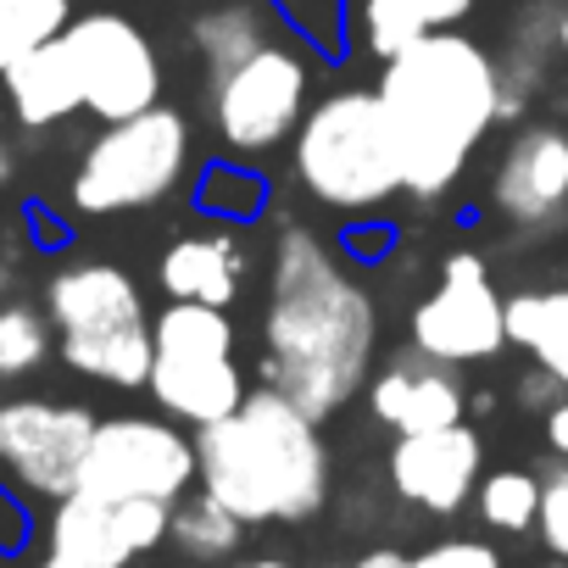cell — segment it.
<instances>
[{
  "label": "cell",
  "instance_id": "cell-1",
  "mask_svg": "<svg viewBox=\"0 0 568 568\" xmlns=\"http://www.w3.org/2000/svg\"><path fill=\"white\" fill-rule=\"evenodd\" d=\"M374 341L379 313L363 278L318 229L291 223L267 262L262 385H273L324 424L368 385Z\"/></svg>",
  "mask_w": 568,
  "mask_h": 568
},
{
  "label": "cell",
  "instance_id": "cell-2",
  "mask_svg": "<svg viewBox=\"0 0 568 568\" xmlns=\"http://www.w3.org/2000/svg\"><path fill=\"white\" fill-rule=\"evenodd\" d=\"M374 90L402 145V190L418 201L446 195L501 123V62L457 29L390 57Z\"/></svg>",
  "mask_w": 568,
  "mask_h": 568
},
{
  "label": "cell",
  "instance_id": "cell-3",
  "mask_svg": "<svg viewBox=\"0 0 568 568\" xmlns=\"http://www.w3.org/2000/svg\"><path fill=\"white\" fill-rule=\"evenodd\" d=\"M201 490L245 524H307L329 501V446L318 418L256 385L229 418L195 429Z\"/></svg>",
  "mask_w": 568,
  "mask_h": 568
},
{
  "label": "cell",
  "instance_id": "cell-4",
  "mask_svg": "<svg viewBox=\"0 0 568 568\" xmlns=\"http://www.w3.org/2000/svg\"><path fill=\"white\" fill-rule=\"evenodd\" d=\"M45 313L57 324V357L112 390H145L156 335L140 284L118 262H68L45 278Z\"/></svg>",
  "mask_w": 568,
  "mask_h": 568
},
{
  "label": "cell",
  "instance_id": "cell-5",
  "mask_svg": "<svg viewBox=\"0 0 568 568\" xmlns=\"http://www.w3.org/2000/svg\"><path fill=\"white\" fill-rule=\"evenodd\" d=\"M296 179L329 212H374L402 190V145L379 90H335L307 106L296 140Z\"/></svg>",
  "mask_w": 568,
  "mask_h": 568
},
{
  "label": "cell",
  "instance_id": "cell-6",
  "mask_svg": "<svg viewBox=\"0 0 568 568\" xmlns=\"http://www.w3.org/2000/svg\"><path fill=\"white\" fill-rule=\"evenodd\" d=\"M190 156H195L190 118L173 106H151L140 118L106 123L84 145L73 184H68V201L84 217H118V212L156 206L184 184Z\"/></svg>",
  "mask_w": 568,
  "mask_h": 568
},
{
  "label": "cell",
  "instance_id": "cell-7",
  "mask_svg": "<svg viewBox=\"0 0 568 568\" xmlns=\"http://www.w3.org/2000/svg\"><path fill=\"white\" fill-rule=\"evenodd\" d=\"M195 479H201L195 435H184L179 418H145V413L101 418L95 440L84 452V468H79V490H90L101 501L179 507Z\"/></svg>",
  "mask_w": 568,
  "mask_h": 568
},
{
  "label": "cell",
  "instance_id": "cell-8",
  "mask_svg": "<svg viewBox=\"0 0 568 568\" xmlns=\"http://www.w3.org/2000/svg\"><path fill=\"white\" fill-rule=\"evenodd\" d=\"M307 84H313L307 57L284 40H267L234 73L212 79L206 101H212V129H217L223 151L267 156L284 140H296V129L307 118Z\"/></svg>",
  "mask_w": 568,
  "mask_h": 568
},
{
  "label": "cell",
  "instance_id": "cell-9",
  "mask_svg": "<svg viewBox=\"0 0 568 568\" xmlns=\"http://www.w3.org/2000/svg\"><path fill=\"white\" fill-rule=\"evenodd\" d=\"M95 413L51 396H7L0 402V479L18 496L62 501L79 490L84 452L95 440Z\"/></svg>",
  "mask_w": 568,
  "mask_h": 568
},
{
  "label": "cell",
  "instance_id": "cell-10",
  "mask_svg": "<svg viewBox=\"0 0 568 568\" xmlns=\"http://www.w3.org/2000/svg\"><path fill=\"white\" fill-rule=\"evenodd\" d=\"M62 45L73 51L84 112L95 123H123L151 106H162V57L151 34L123 12H84L62 29Z\"/></svg>",
  "mask_w": 568,
  "mask_h": 568
},
{
  "label": "cell",
  "instance_id": "cell-11",
  "mask_svg": "<svg viewBox=\"0 0 568 568\" xmlns=\"http://www.w3.org/2000/svg\"><path fill=\"white\" fill-rule=\"evenodd\" d=\"M507 302L496 291V278L474 251H457L440 262V284L413 307V346L435 363L468 368L490 363L507 346Z\"/></svg>",
  "mask_w": 568,
  "mask_h": 568
},
{
  "label": "cell",
  "instance_id": "cell-12",
  "mask_svg": "<svg viewBox=\"0 0 568 568\" xmlns=\"http://www.w3.org/2000/svg\"><path fill=\"white\" fill-rule=\"evenodd\" d=\"M168 501H101L90 490H73L51 501L45 551L34 568H129L168 540Z\"/></svg>",
  "mask_w": 568,
  "mask_h": 568
},
{
  "label": "cell",
  "instance_id": "cell-13",
  "mask_svg": "<svg viewBox=\"0 0 568 568\" xmlns=\"http://www.w3.org/2000/svg\"><path fill=\"white\" fill-rule=\"evenodd\" d=\"M385 468H390V490L402 501H413L418 513L452 518L479 490L485 440L468 429V418L463 424H446V429H424V435H396Z\"/></svg>",
  "mask_w": 568,
  "mask_h": 568
},
{
  "label": "cell",
  "instance_id": "cell-14",
  "mask_svg": "<svg viewBox=\"0 0 568 568\" xmlns=\"http://www.w3.org/2000/svg\"><path fill=\"white\" fill-rule=\"evenodd\" d=\"M490 201L518 229L557 223L568 212V134L551 123H524L496 162Z\"/></svg>",
  "mask_w": 568,
  "mask_h": 568
},
{
  "label": "cell",
  "instance_id": "cell-15",
  "mask_svg": "<svg viewBox=\"0 0 568 568\" xmlns=\"http://www.w3.org/2000/svg\"><path fill=\"white\" fill-rule=\"evenodd\" d=\"M368 413L390 435H424V429L463 424L468 418V390H463L452 363H435L413 346L368 379Z\"/></svg>",
  "mask_w": 568,
  "mask_h": 568
},
{
  "label": "cell",
  "instance_id": "cell-16",
  "mask_svg": "<svg viewBox=\"0 0 568 568\" xmlns=\"http://www.w3.org/2000/svg\"><path fill=\"white\" fill-rule=\"evenodd\" d=\"M145 390L168 418H179L190 429H206V424L229 418L251 396L245 368H240L234 352H156Z\"/></svg>",
  "mask_w": 568,
  "mask_h": 568
},
{
  "label": "cell",
  "instance_id": "cell-17",
  "mask_svg": "<svg viewBox=\"0 0 568 568\" xmlns=\"http://www.w3.org/2000/svg\"><path fill=\"white\" fill-rule=\"evenodd\" d=\"M245 267H251V251L240 245V234L223 223V229H206V234H179L162 262H156V278L168 302H206V307H234L240 284H245Z\"/></svg>",
  "mask_w": 568,
  "mask_h": 568
},
{
  "label": "cell",
  "instance_id": "cell-18",
  "mask_svg": "<svg viewBox=\"0 0 568 568\" xmlns=\"http://www.w3.org/2000/svg\"><path fill=\"white\" fill-rule=\"evenodd\" d=\"M0 90H7V106L29 134L57 129L73 112H84V84H79V68H73V51L62 45V34L34 45L29 57H18L0 73Z\"/></svg>",
  "mask_w": 568,
  "mask_h": 568
},
{
  "label": "cell",
  "instance_id": "cell-19",
  "mask_svg": "<svg viewBox=\"0 0 568 568\" xmlns=\"http://www.w3.org/2000/svg\"><path fill=\"white\" fill-rule=\"evenodd\" d=\"M273 7L267 0H217V7H206L195 23H190V45H195V62L212 79L234 73L245 57H256L267 40H273Z\"/></svg>",
  "mask_w": 568,
  "mask_h": 568
},
{
  "label": "cell",
  "instance_id": "cell-20",
  "mask_svg": "<svg viewBox=\"0 0 568 568\" xmlns=\"http://www.w3.org/2000/svg\"><path fill=\"white\" fill-rule=\"evenodd\" d=\"M474 7L479 0H363L357 23H363V45L379 62H390V57L413 51L418 40L457 29Z\"/></svg>",
  "mask_w": 568,
  "mask_h": 568
},
{
  "label": "cell",
  "instance_id": "cell-21",
  "mask_svg": "<svg viewBox=\"0 0 568 568\" xmlns=\"http://www.w3.org/2000/svg\"><path fill=\"white\" fill-rule=\"evenodd\" d=\"M507 335L513 346H524L540 368H551L568 385V284L507 296Z\"/></svg>",
  "mask_w": 568,
  "mask_h": 568
},
{
  "label": "cell",
  "instance_id": "cell-22",
  "mask_svg": "<svg viewBox=\"0 0 568 568\" xmlns=\"http://www.w3.org/2000/svg\"><path fill=\"white\" fill-rule=\"evenodd\" d=\"M245 529H251V524L234 518L217 496L195 490V496H184V501L173 507L168 540H173L184 557H195V562H229V557L240 551V535H245Z\"/></svg>",
  "mask_w": 568,
  "mask_h": 568
},
{
  "label": "cell",
  "instance_id": "cell-23",
  "mask_svg": "<svg viewBox=\"0 0 568 568\" xmlns=\"http://www.w3.org/2000/svg\"><path fill=\"white\" fill-rule=\"evenodd\" d=\"M57 357V324L45 307L7 296L0 302V385H18Z\"/></svg>",
  "mask_w": 568,
  "mask_h": 568
},
{
  "label": "cell",
  "instance_id": "cell-24",
  "mask_svg": "<svg viewBox=\"0 0 568 568\" xmlns=\"http://www.w3.org/2000/svg\"><path fill=\"white\" fill-rule=\"evenodd\" d=\"M195 206L206 217L229 223V229H245L267 206V179L251 173V168H240V162H206V173L195 184Z\"/></svg>",
  "mask_w": 568,
  "mask_h": 568
},
{
  "label": "cell",
  "instance_id": "cell-25",
  "mask_svg": "<svg viewBox=\"0 0 568 568\" xmlns=\"http://www.w3.org/2000/svg\"><path fill=\"white\" fill-rule=\"evenodd\" d=\"M474 513L485 518V529L496 535H529L540 518V479L524 468H496L479 479L474 490Z\"/></svg>",
  "mask_w": 568,
  "mask_h": 568
},
{
  "label": "cell",
  "instance_id": "cell-26",
  "mask_svg": "<svg viewBox=\"0 0 568 568\" xmlns=\"http://www.w3.org/2000/svg\"><path fill=\"white\" fill-rule=\"evenodd\" d=\"M73 23V0H0V73Z\"/></svg>",
  "mask_w": 568,
  "mask_h": 568
},
{
  "label": "cell",
  "instance_id": "cell-27",
  "mask_svg": "<svg viewBox=\"0 0 568 568\" xmlns=\"http://www.w3.org/2000/svg\"><path fill=\"white\" fill-rule=\"evenodd\" d=\"M267 7L291 23L296 34H307V40H318V45H341L346 0H267Z\"/></svg>",
  "mask_w": 568,
  "mask_h": 568
},
{
  "label": "cell",
  "instance_id": "cell-28",
  "mask_svg": "<svg viewBox=\"0 0 568 568\" xmlns=\"http://www.w3.org/2000/svg\"><path fill=\"white\" fill-rule=\"evenodd\" d=\"M535 529H540L546 551L568 562V463L540 479V518H535Z\"/></svg>",
  "mask_w": 568,
  "mask_h": 568
},
{
  "label": "cell",
  "instance_id": "cell-29",
  "mask_svg": "<svg viewBox=\"0 0 568 568\" xmlns=\"http://www.w3.org/2000/svg\"><path fill=\"white\" fill-rule=\"evenodd\" d=\"M407 568H501V551L490 540H474V535H452V540H435L424 551H413Z\"/></svg>",
  "mask_w": 568,
  "mask_h": 568
},
{
  "label": "cell",
  "instance_id": "cell-30",
  "mask_svg": "<svg viewBox=\"0 0 568 568\" xmlns=\"http://www.w3.org/2000/svg\"><path fill=\"white\" fill-rule=\"evenodd\" d=\"M29 546V507L18 501V490L0 479V551H23Z\"/></svg>",
  "mask_w": 568,
  "mask_h": 568
},
{
  "label": "cell",
  "instance_id": "cell-31",
  "mask_svg": "<svg viewBox=\"0 0 568 568\" xmlns=\"http://www.w3.org/2000/svg\"><path fill=\"white\" fill-rule=\"evenodd\" d=\"M562 396H568V385H562V379H557L551 368H540V363H535V368H529V374L518 379V402H524L529 413H551V407H557Z\"/></svg>",
  "mask_w": 568,
  "mask_h": 568
},
{
  "label": "cell",
  "instance_id": "cell-32",
  "mask_svg": "<svg viewBox=\"0 0 568 568\" xmlns=\"http://www.w3.org/2000/svg\"><path fill=\"white\" fill-rule=\"evenodd\" d=\"M546 446H551V452L568 463V396H562V402L546 413Z\"/></svg>",
  "mask_w": 568,
  "mask_h": 568
},
{
  "label": "cell",
  "instance_id": "cell-33",
  "mask_svg": "<svg viewBox=\"0 0 568 568\" xmlns=\"http://www.w3.org/2000/svg\"><path fill=\"white\" fill-rule=\"evenodd\" d=\"M12 173H18V151L0 140V184H12Z\"/></svg>",
  "mask_w": 568,
  "mask_h": 568
},
{
  "label": "cell",
  "instance_id": "cell-34",
  "mask_svg": "<svg viewBox=\"0 0 568 568\" xmlns=\"http://www.w3.org/2000/svg\"><path fill=\"white\" fill-rule=\"evenodd\" d=\"M240 568H291L284 557H251V562H240Z\"/></svg>",
  "mask_w": 568,
  "mask_h": 568
},
{
  "label": "cell",
  "instance_id": "cell-35",
  "mask_svg": "<svg viewBox=\"0 0 568 568\" xmlns=\"http://www.w3.org/2000/svg\"><path fill=\"white\" fill-rule=\"evenodd\" d=\"M557 51L568 57V12H562V23H557Z\"/></svg>",
  "mask_w": 568,
  "mask_h": 568
},
{
  "label": "cell",
  "instance_id": "cell-36",
  "mask_svg": "<svg viewBox=\"0 0 568 568\" xmlns=\"http://www.w3.org/2000/svg\"><path fill=\"white\" fill-rule=\"evenodd\" d=\"M540 568H568V562H562V557H551V562H540Z\"/></svg>",
  "mask_w": 568,
  "mask_h": 568
}]
</instances>
